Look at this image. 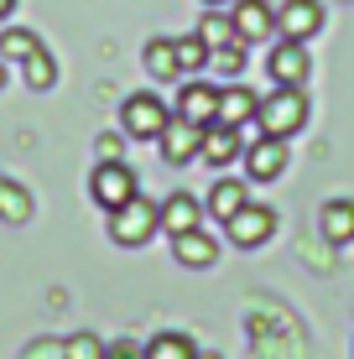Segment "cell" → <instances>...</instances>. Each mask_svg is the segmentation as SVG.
I'll return each mask as SVG.
<instances>
[{"label":"cell","instance_id":"4fadbf2b","mask_svg":"<svg viewBox=\"0 0 354 359\" xmlns=\"http://www.w3.org/2000/svg\"><path fill=\"white\" fill-rule=\"evenodd\" d=\"M162 208V229L172 234H188V229H198V219H203V208H198V198H188V193H172L167 203H156Z\"/></svg>","mask_w":354,"mask_h":359},{"label":"cell","instance_id":"f546056e","mask_svg":"<svg viewBox=\"0 0 354 359\" xmlns=\"http://www.w3.org/2000/svg\"><path fill=\"white\" fill-rule=\"evenodd\" d=\"M100 156L104 162H120V135H100Z\"/></svg>","mask_w":354,"mask_h":359},{"label":"cell","instance_id":"5bb4252c","mask_svg":"<svg viewBox=\"0 0 354 359\" xmlns=\"http://www.w3.org/2000/svg\"><path fill=\"white\" fill-rule=\"evenodd\" d=\"M172 250H177V261H182V266H193V271H203V266H214V261H219V240H209L203 229L177 234Z\"/></svg>","mask_w":354,"mask_h":359},{"label":"cell","instance_id":"52a82bcc","mask_svg":"<svg viewBox=\"0 0 354 359\" xmlns=\"http://www.w3.org/2000/svg\"><path fill=\"white\" fill-rule=\"evenodd\" d=\"M224 224H229V240H235V245L255 250V245H266V240L276 234V214H271V208H255V203H245L235 219H224Z\"/></svg>","mask_w":354,"mask_h":359},{"label":"cell","instance_id":"7a4b0ae2","mask_svg":"<svg viewBox=\"0 0 354 359\" xmlns=\"http://www.w3.org/2000/svg\"><path fill=\"white\" fill-rule=\"evenodd\" d=\"M255 120H261V135H276V141H287V135H297L302 126H308V99H302L297 83H276V94L261 99Z\"/></svg>","mask_w":354,"mask_h":359},{"label":"cell","instance_id":"8fae6325","mask_svg":"<svg viewBox=\"0 0 354 359\" xmlns=\"http://www.w3.org/2000/svg\"><path fill=\"white\" fill-rule=\"evenodd\" d=\"M177 115L193 120V126H214V115H219V89H214V83H188V89L177 94Z\"/></svg>","mask_w":354,"mask_h":359},{"label":"cell","instance_id":"cb8c5ba5","mask_svg":"<svg viewBox=\"0 0 354 359\" xmlns=\"http://www.w3.org/2000/svg\"><path fill=\"white\" fill-rule=\"evenodd\" d=\"M177 68L182 73H193V68H203V63H209V47H203V36L198 32H193V36H177Z\"/></svg>","mask_w":354,"mask_h":359},{"label":"cell","instance_id":"ffe728a7","mask_svg":"<svg viewBox=\"0 0 354 359\" xmlns=\"http://www.w3.org/2000/svg\"><path fill=\"white\" fill-rule=\"evenodd\" d=\"M146 359H198V344L188 333H156L146 344Z\"/></svg>","mask_w":354,"mask_h":359},{"label":"cell","instance_id":"4dcf8cb0","mask_svg":"<svg viewBox=\"0 0 354 359\" xmlns=\"http://www.w3.org/2000/svg\"><path fill=\"white\" fill-rule=\"evenodd\" d=\"M11 6H16V0H0V16H11Z\"/></svg>","mask_w":354,"mask_h":359},{"label":"cell","instance_id":"4316f807","mask_svg":"<svg viewBox=\"0 0 354 359\" xmlns=\"http://www.w3.org/2000/svg\"><path fill=\"white\" fill-rule=\"evenodd\" d=\"M21 359H63V344H57V339H36V344H27Z\"/></svg>","mask_w":354,"mask_h":359},{"label":"cell","instance_id":"d6986e66","mask_svg":"<svg viewBox=\"0 0 354 359\" xmlns=\"http://www.w3.org/2000/svg\"><path fill=\"white\" fill-rule=\"evenodd\" d=\"M0 219H6V224H27L32 219V193L21 188V182H11V177H0Z\"/></svg>","mask_w":354,"mask_h":359},{"label":"cell","instance_id":"3957f363","mask_svg":"<svg viewBox=\"0 0 354 359\" xmlns=\"http://www.w3.org/2000/svg\"><path fill=\"white\" fill-rule=\"evenodd\" d=\"M156 229H162V208L146 203L141 193L130 198V203H120L115 214H109V240H115V245H146Z\"/></svg>","mask_w":354,"mask_h":359},{"label":"cell","instance_id":"7402d4cb","mask_svg":"<svg viewBox=\"0 0 354 359\" xmlns=\"http://www.w3.org/2000/svg\"><path fill=\"white\" fill-rule=\"evenodd\" d=\"M146 68H151V79H177V47L167 42V36H156V42H146Z\"/></svg>","mask_w":354,"mask_h":359},{"label":"cell","instance_id":"5b68a950","mask_svg":"<svg viewBox=\"0 0 354 359\" xmlns=\"http://www.w3.org/2000/svg\"><path fill=\"white\" fill-rule=\"evenodd\" d=\"M167 104L156 94H130L125 109H120V126H125V135H136V141H146V135H162L167 130Z\"/></svg>","mask_w":354,"mask_h":359},{"label":"cell","instance_id":"d6a6232c","mask_svg":"<svg viewBox=\"0 0 354 359\" xmlns=\"http://www.w3.org/2000/svg\"><path fill=\"white\" fill-rule=\"evenodd\" d=\"M198 359H219V354H198Z\"/></svg>","mask_w":354,"mask_h":359},{"label":"cell","instance_id":"277c9868","mask_svg":"<svg viewBox=\"0 0 354 359\" xmlns=\"http://www.w3.org/2000/svg\"><path fill=\"white\" fill-rule=\"evenodd\" d=\"M89 188H94V203L109 208V214L141 193V188H136V172H130L125 162H104V167H94V182H89Z\"/></svg>","mask_w":354,"mask_h":359},{"label":"cell","instance_id":"44dd1931","mask_svg":"<svg viewBox=\"0 0 354 359\" xmlns=\"http://www.w3.org/2000/svg\"><path fill=\"white\" fill-rule=\"evenodd\" d=\"M198 36H203V47H209V53H219V47H229V42H240L235 16H219V11H209V16L198 21Z\"/></svg>","mask_w":354,"mask_h":359},{"label":"cell","instance_id":"9c48e42d","mask_svg":"<svg viewBox=\"0 0 354 359\" xmlns=\"http://www.w3.org/2000/svg\"><path fill=\"white\" fill-rule=\"evenodd\" d=\"M282 167H287V141H276V135H261V141L245 151V172H250L255 182L282 177Z\"/></svg>","mask_w":354,"mask_h":359},{"label":"cell","instance_id":"8992f818","mask_svg":"<svg viewBox=\"0 0 354 359\" xmlns=\"http://www.w3.org/2000/svg\"><path fill=\"white\" fill-rule=\"evenodd\" d=\"M156 141H162V156L172 167H182V162H193V156L203 151V126H193V120H167V130L156 135Z\"/></svg>","mask_w":354,"mask_h":359},{"label":"cell","instance_id":"ac0fdd59","mask_svg":"<svg viewBox=\"0 0 354 359\" xmlns=\"http://www.w3.org/2000/svg\"><path fill=\"white\" fill-rule=\"evenodd\" d=\"M245 203H250V198H245V182H235V177H219L214 193H209V214H219V219H235Z\"/></svg>","mask_w":354,"mask_h":359},{"label":"cell","instance_id":"2e32d148","mask_svg":"<svg viewBox=\"0 0 354 359\" xmlns=\"http://www.w3.org/2000/svg\"><path fill=\"white\" fill-rule=\"evenodd\" d=\"M323 240L328 245H349L354 240V203H349V198L323 203Z\"/></svg>","mask_w":354,"mask_h":359},{"label":"cell","instance_id":"83f0119b","mask_svg":"<svg viewBox=\"0 0 354 359\" xmlns=\"http://www.w3.org/2000/svg\"><path fill=\"white\" fill-rule=\"evenodd\" d=\"M209 57H219V68H224V73H240V63H245V53H240V42L219 47V53H209Z\"/></svg>","mask_w":354,"mask_h":359},{"label":"cell","instance_id":"d4e9b609","mask_svg":"<svg viewBox=\"0 0 354 359\" xmlns=\"http://www.w3.org/2000/svg\"><path fill=\"white\" fill-rule=\"evenodd\" d=\"M63 359H104V344L94 339V333H73L63 344Z\"/></svg>","mask_w":354,"mask_h":359},{"label":"cell","instance_id":"6da1fadb","mask_svg":"<svg viewBox=\"0 0 354 359\" xmlns=\"http://www.w3.org/2000/svg\"><path fill=\"white\" fill-rule=\"evenodd\" d=\"M250 349L255 359H308V339H302L297 318L276 302L250 307Z\"/></svg>","mask_w":354,"mask_h":359},{"label":"cell","instance_id":"1f68e13d","mask_svg":"<svg viewBox=\"0 0 354 359\" xmlns=\"http://www.w3.org/2000/svg\"><path fill=\"white\" fill-rule=\"evenodd\" d=\"M0 89H6V68H0Z\"/></svg>","mask_w":354,"mask_h":359},{"label":"cell","instance_id":"f1b7e54d","mask_svg":"<svg viewBox=\"0 0 354 359\" xmlns=\"http://www.w3.org/2000/svg\"><path fill=\"white\" fill-rule=\"evenodd\" d=\"M104 359H146V349H136V339H120L104 349Z\"/></svg>","mask_w":354,"mask_h":359},{"label":"cell","instance_id":"e0dca14e","mask_svg":"<svg viewBox=\"0 0 354 359\" xmlns=\"http://www.w3.org/2000/svg\"><path fill=\"white\" fill-rule=\"evenodd\" d=\"M255 109H261V99H255L250 89H224L219 94V126H245V120H255Z\"/></svg>","mask_w":354,"mask_h":359},{"label":"cell","instance_id":"ba28073f","mask_svg":"<svg viewBox=\"0 0 354 359\" xmlns=\"http://www.w3.org/2000/svg\"><path fill=\"white\" fill-rule=\"evenodd\" d=\"M276 27H282L287 42H308V36L323 27V6L318 0H287L282 16H276Z\"/></svg>","mask_w":354,"mask_h":359},{"label":"cell","instance_id":"7c38bea8","mask_svg":"<svg viewBox=\"0 0 354 359\" xmlns=\"http://www.w3.org/2000/svg\"><path fill=\"white\" fill-rule=\"evenodd\" d=\"M198 156L209 167H229L240 156V126H219V120H214V126H203V151Z\"/></svg>","mask_w":354,"mask_h":359},{"label":"cell","instance_id":"9a60e30c","mask_svg":"<svg viewBox=\"0 0 354 359\" xmlns=\"http://www.w3.org/2000/svg\"><path fill=\"white\" fill-rule=\"evenodd\" d=\"M308 47H302V42H282V47H276V53H271V79L276 83H302V79H308Z\"/></svg>","mask_w":354,"mask_h":359},{"label":"cell","instance_id":"484cf974","mask_svg":"<svg viewBox=\"0 0 354 359\" xmlns=\"http://www.w3.org/2000/svg\"><path fill=\"white\" fill-rule=\"evenodd\" d=\"M32 47H42V42H36L32 32H21V27L0 36V53H6V57H16V63H21V57H27V53H32Z\"/></svg>","mask_w":354,"mask_h":359},{"label":"cell","instance_id":"30bf717a","mask_svg":"<svg viewBox=\"0 0 354 359\" xmlns=\"http://www.w3.org/2000/svg\"><path fill=\"white\" fill-rule=\"evenodd\" d=\"M235 32H240V42H266L276 32L271 6L266 0H235Z\"/></svg>","mask_w":354,"mask_h":359},{"label":"cell","instance_id":"836d02e7","mask_svg":"<svg viewBox=\"0 0 354 359\" xmlns=\"http://www.w3.org/2000/svg\"><path fill=\"white\" fill-rule=\"evenodd\" d=\"M209 6H219V0H209Z\"/></svg>","mask_w":354,"mask_h":359},{"label":"cell","instance_id":"603a6c76","mask_svg":"<svg viewBox=\"0 0 354 359\" xmlns=\"http://www.w3.org/2000/svg\"><path fill=\"white\" fill-rule=\"evenodd\" d=\"M21 68H27V83H32V89H53V83H57V63L47 57V47H32V53L21 57Z\"/></svg>","mask_w":354,"mask_h":359}]
</instances>
